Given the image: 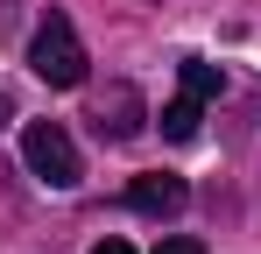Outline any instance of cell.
I'll list each match as a JSON object with an SVG mask.
<instances>
[{"label":"cell","instance_id":"52a82bcc","mask_svg":"<svg viewBox=\"0 0 261 254\" xmlns=\"http://www.w3.org/2000/svg\"><path fill=\"white\" fill-rule=\"evenodd\" d=\"M155 254H205V240H191V233H176V240H163Z\"/></svg>","mask_w":261,"mask_h":254},{"label":"cell","instance_id":"9c48e42d","mask_svg":"<svg viewBox=\"0 0 261 254\" xmlns=\"http://www.w3.org/2000/svg\"><path fill=\"white\" fill-rule=\"evenodd\" d=\"M7 113H14V106H7V92H0V120H7Z\"/></svg>","mask_w":261,"mask_h":254},{"label":"cell","instance_id":"6da1fadb","mask_svg":"<svg viewBox=\"0 0 261 254\" xmlns=\"http://www.w3.org/2000/svg\"><path fill=\"white\" fill-rule=\"evenodd\" d=\"M29 71H36L43 85H57V92H78V85H85V42H78V29H71V14H49L43 29H36Z\"/></svg>","mask_w":261,"mask_h":254},{"label":"cell","instance_id":"5b68a950","mask_svg":"<svg viewBox=\"0 0 261 254\" xmlns=\"http://www.w3.org/2000/svg\"><path fill=\"white\" fill-rule=\"evenodd\" d=\"M198 120H205V99L176 92L170 106H163V141H198Z\"/></svg>","mask_w":261,"mask_h":254},{"label":"cell","instance_id":"8992f818","mask_svg":"<svg viewBox=\"0 0 261 254\" xmlns=\"http://www.w3.org/2000/svg\"><path fill=\"white\" fill-rule=\"evenodd\" d=\"M176 78H184L191 99H219V64H205V57H184V64H176Z\"/></svg>","mask_w":261,"mask_h":254},{"label":"cell","instance_id":"277c9868","mask_svg":"<svg viewBox=\"0 0 261 254\" xmlns=\"http://www.w3.org/2000/svg\"><path fill=\"white\" fill-rule=\"evenodd\" d=\"M127 205L141 212V219H176V212L191 205V184H184V176H134Z\"/></svg>","mask_w":261,"mask_h":254},{"label":"cell","instance_id":"7a4b0ae2","mask_svg":"<svg viewBox=\"0 0 261 254\" xmlns=\"http://www.w3.org/2000/svg\"><path fill=\"white\" fill-rule=\"evenodd\" d=\"M21 163L36 169L49 191H78V184H85L78 141H71V134H64L57 120H29V127H21Z\"/></svg>","mask_w":261,"mask_h":254},{"label":"cell","instance_id":"3957f363","mask_svg":"<svg viewBox=\"0 0 261 254\" xmlns=\"http://www.w3.org/2000/svg\"><path fill=\"white\" fill-rule=\"evenodd\" d=\"M141 92L134 85H106L99 99H92V127H99V141H134L141 134Z\"/></svg>","mask_w":261,"mask_h":254},{"label":"cell","instance_id":"ba28073f","mask_svg":"<svg viewBox=\"0 0 261 254\" xmlns=\"http://www.w3.org/2000/svg\"><path fill=\"white\" fill-rule=\"evenodd\" d=\"M92 254H134V247H127V240H99Z\"/></svg>","mask_w":261,"mask_h":254}]
</instances>
